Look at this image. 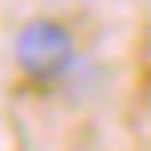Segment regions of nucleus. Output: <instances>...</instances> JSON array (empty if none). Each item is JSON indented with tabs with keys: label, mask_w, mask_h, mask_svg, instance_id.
<instances>
[{
	"label": "nucleus",
	"mask_w": 151,
	"mask_h": 151,
	"mask_svg": "<svg viewBox=\"0 0 151 151\" xmlns=\"http://www.w3.org/2000/svg\"><path fill=\"white\" fill-rule=\"evenodd\" d=\"M76 60V40L60 20L36 16L16 32V64L32 80H60Z\"/></svg>",
	"instance_id": "obj_1"
}]
</instances>
